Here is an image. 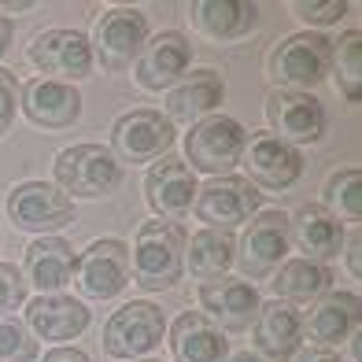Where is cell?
Returning a JSON list of instances; mask_svg holds the SVG:
<instances>
[{
  "label": "cell",
  "mask_w": 362,
  "mask_h": 362,
  "mask_svg": "<svg viewBox=\"0 0 362 362\" xmlns=\"http://www.w3.org/2000/svg\"><path fill=\"white\" fill-rule=\"evenodd\" d=\"M181 270H185V229L167 218L144 222L134 240V259H129V274L137 277V285L148 292L170 288Z\"/></svg>",
  "instance_id": "1"
},
{
  "label": "cell",
  "mask_w": 362,
  "mask_h": 362,
  "mask_svg": "<svg viewBox=\"0 0 362 362\" xmlns=\"http://www.w3.org/2000/svg\"><path fill=\"white\" fill-rule=\"evenodd\" d=\"M52 170H56V189H63L67 196L74 192L81 200H100V196H111L122 185V163L104 144L63 148Z\"/></svg>",
  "instance_id": "2"
},
{
  "label": "cell",
  "mask_w": 362,
  "mask_h": 362,
  "mask_svg": "<svg viewBox=\"0 0 362 362\" xmlns=\"http://www.w3.org/2000/svg\"><path fill=\"white\" fill-rule=\"evenodd\" d=\"M244 144H248V134H244V126L237 119H229V115H207L185 137V156L192 163V170L226 177L240 163Z\"/></svg>",
  "instance_id": "3"
},
{
  "label": "cell",
  "mask_w": 362,
  "mask_h": 362,
  "mask_svg": "<svg viewBox=\"0 0 362 362\" xmlns=\"http://www.w3.org/2000/svg\"><path fill=\"white\" fill-rule=\"evenodd\" d=\"M163 333H167V318L163 310L148 300H134V303H122L104 325V351L111 358H129L134 362L137 355H148L152 348L163 344Z\"/></svg>",
  "instance_id": "4"
},
{
  "label": "cell",
  "mask_w": 362,
  "mask_h": 362,
  "mask_svg": "<svg viewBox=\"0 0 362 362\" xmlns=\"http://www.w3.org/2000/svg\"><path fill=\"white\" fill-rule=\"evenodd\" d=\"M170 144H174V122L152 107L126 111L111 126V156L119 163H156L170 156Z\"/></svg>",
  "instance_id": "5"
},
{
  "label": "cell",
  "mask_w": 362,
  "mask_h": 362,
  "mask_svg": "<svg viewBox=\"0 0 362 362\" xmlns=\"http://www.w3.org/2000/svg\"><path fill=\"white\" fill-rule=\"evenodd\" d=\"M144 41H148V15L141 8H111L96 19L89 48L104 63V71H126L141 56Z\"/></svg>",
  "instance_id": "6"
},
{
  "label": "cell",
  "mask_w": 362,
  "mask_h": 362,
  "mask_svg": "<svg viewBox=\"0 0 362 362\" xmlns=\"http://www.w3.org/2000/svg\"><path fill=\"white\" fill-rule=\"evenodd\" d=\"M288 244H292L288 240V215H281V211H259L248 222V229H244L233 259H237L244 277L262 281V277H270L285 262Z\"/></svg>",
  "instance_id": "7"
},
{
  "label": "cell",
  "mask_w": 362,
  "mask_h": 362,
  "mask_svg": "<svg viewBox=\"0 0 362 362\" xmlns=\"http://www.w3.org/2000/svg\"><path fill=\"white\" fill-rule=\"evenodd\" d=\"M8 218L26 233H52L74 222V200L48 181H23L8 192Z\"/></svg>",
  "instance_id": "8"
},
{
  "label": "cell",
  "mask_w": 362,
  "mask_h": 362,
  "mask_svg": "<svg viewBox=\"0 0 362 362\" xmlns=\"http://www.w3.org/2000/svg\"><path fill=\"white\" fill-rule=\"evenodd\" d=\"M262 204V192L240 174H226V177H211L207 185L196 192L192 211L196 218L207 222V229H233L237 222H248Z\"/></svg>",
  "instance_id": "9"
},
{
  "label": "cell",
  "mask_w": 362,
  "mask_h": 362,
  "mask_svg": "<svg viewBox=\"0 0 362 362\" xmlns=\"http://www.w3.org/2000/svg\"><path fill=\"white\" fill-rule=\"evenodd\" d=\"M333 67V41L325 34H288L270 56V71L292 89H315Z\"/></svg>",
  "instance_id": "10"
},
{
  "label": "cell",
  "mask_w": 362,
  "mask_h": 362,
  "mask_svg": "<svg viewBox=\"0 0 362 362\" xmlns=\"http://www.w3.org/2000/svg\"><path fill=\"white\" fill-rule=\"evenodd\" d=\"M74 281H78L81 296H89V300H115L129 285V248L115 237L93 240L78 255Z\"/></svg>",
  "instance_id": "11"
},
{
  "label": "cell",
  "mask_w": 362,
  "mask_h": 362,
  "mask_svg": "<svg viewBox=\"0 0 362 362\" xmlns=\"http://www.w3.org/2000/svg\"><path fill=\"white\" fill-rule=\"evenodd\" d=\"M267 122L274 126V137L285 144H315L325 134V107L318 96L300 89H274L267 96Z\"/></svg>",
  "instance_id": "12"
},
{
  "label": "cell",
  "mask_w": 362,
  "mask_h": 362,
  "mask_svg": "<svg viewBox=\"0 0 362 362\" xmlns=\"http://www.w3.org/2000/svg\"><path fill=\"white\" fill-rule=\"evenodd\" d=\"M30 63L41 74H56V81H78L93 71V48L89 37L78 30H45L30 41Z\"/></svg>",
  "instance_id": "13"
},
{
  "label": "cell",
  "mask_w": 362,
  "mask_h": 362,
  "mask_svg": "<svg viewBox=\"0 0 362 362\" xmlns=\"http://www.w3.org/2000/svg\"><path fill=\"white\" fill-rule=\"evenodd\" d=\"M189 63H192L189 37L177 34V30H163V34H156L152 41H144L141 56L134 59V78L144 89L163 93V89L177 86V81L189 74Z\"/></svg>",
  "instance_id": "14"
},
{
  "label": "cell",
  "mask_w": 362,
  "mask_h": 362,
  "mask_svg": "<svg viewBox=\"0 0 362 362\" xmlns=\"http://www.w3.org/2000/svg\"><path fill=\"white\" fill-rule=\"evenodd\" d=\"M144 192H148V204H152V211L159 218L177 222L192 211V200H196V192H200V185H196V174L185 159L163 156V159L152 163V170H148Z\"/></svg>",
  "instance_id": "15"
},
{
  "label": "cell",
  "mask_w": 362,
  "mask_h": 362,
  "mask_svg": "<svg viewBox=\"0 0 362 362\" xmlns=\"http://www.w3.org/2000/svg\"><path fill=\"white\" fill-rule=\"evenodd\" d=\"M362 325V300L355 292H322L318 303L303 318V333L310 337V348L333 351L344 340H351Z\"/></svg>",
  "instance_id": "16"
},
{
  "label": "cell",
  "mask_w": 362,
  "mask_h": 362,
  "mask_svg": "<svg viewBox=\"0 0 362 362\" xmlns=\"http://www.w3.org/2000/svg\"><path fill=\"white\" fill-rule=\"evenodd\" d=\"M240 159L255 189H288L303 174V156L274 134H255L252 144H244Z\"/></svg>",
  "instance_id": "17"
},
{
  "label": "cell",
  "mask_w": 362,
  "mask_h": 362,
  "mask_svg": "<svg viewBox=\"0 0 362 362\" xmlns=\"http://www.w3.org/2000/svg\"><path fill=\"white\" fill-rule=\"evenodd\" d=\"M200 315L218 329H248L259 315V292L240 277H211L200 285Z\"/></svg>",
  "instance_id": "18"
},
{
  "label": "cell",
  "mask_w": 362,
  "mask_h": 362,
  "mask_svg": "<svg viewBox=\"0 0 362 362\" xmlns=\"http://www.w3.org/2000/svg\"><path fill=\"white\" fill-rule=\"evenodd\" d=\"M19 104L26 111V119L45 126V129L74 126L78 115H81L78 89L71 81H56V78H30L19 89Z\"/></svg>",
  "instance_id": "19"
},
{
  "label": "cell",
  "mask_w": 362,
  "mask_h": 362,
  "mask_svg": "<svg viewBox=\"0 0 362 362\" xmlns=\"http://www.w3.org/2000/svg\"><path fill=\"white\" fill-rule=\"evenodd\" d=\"M252 337H255L259 355L267 362H285L300 351V344H303V318H300V310L285 300L259 303V315L252 322Z\"/></svg>",
  "instance_id": "20"
},
{
  "label": "cell",
  "mask_w": 362,
  "mask_h": 362,
  "mask_svg": "<svg viewBox=\"0 0 362 362\" xmlns=\"http://www.w3.org/2000/svg\"><path fill=\"white\" fill-rule=\"evenodd\" d=\"M170 355H174V362H226L229 340L200 310H185L170 325Z\"/></svg>",
  "instance_id": "21"
},
{
  "label": "cell",
  "mask_w": 362,
  "mask_h": 362,
  "mask_svg": "<svg viewBox=\"0 0 362 362\" xmlns=\"http://www.w3.org/2000/svg\"><path fill=\"white\" fill-rule=\"evenodd\" d=\"M30 333H37L41 340H74L89 329V307L74 300V296H37L26 307V322Z\"/></svg>",
  "instance_id": "22"
},
{
  "label": "cell",
  "mask_w": 362,
  "mask_h": 362,
  "mask_svg": "<svg viewBox=\"0 0 362 362\" xmlns=\"http://www.w3.org/2000/svg\"><path fill=\"white\" fill-rule=\"evenodd\" d=\"M222 96H226V81L218 71H192L177 81V86H170L167 93V115H170V122H200L207 119V115H215L218 104H222Z\"/></svg>",
  "instance_id": "23"
},
{
  "label": "cell",
  "mask_w": 362,
  "mask_h": 362,
  "mask_svg": "<svg viewBox=\"0 0 362 362\" xmlns=\"http://www.w3.org/2000/svg\"><path fill=\"white\" fill-rule=\"evenodd\" d=\"M78 255L63 237H37L26 248V285H37L41 296H56L63 285L74 281Z\"/></svg>",
  "instance_id": "24"
},
{
  "label": "cell",
  "mask_w": 362,
  "mask_h": 362,
  "mask_svg": "<svg viewBox=\"0 0 362 362\" xmlns=\"http://www.w3.org/2000/svg\"><path fill=\"white\" fill-rule=\"evenodd\" d=\"M288 240L300 244V252H307L310 262L333 259L344 248V226L333 218L322 204H307L296 211V218H288Z\"/></svg>",
  "instance_id": "25"
},
{
  "label": "cell",
  "mask_w": 362,
  "mask_h": 362,
  "mask_svg": "<svg viewBox=\"0 0 362 362\" xmlns=\"http://www.w3.org/2000/svg\"><path fill=\"white\" fill-rule=\"evenodd\" d=\"M192 23L215 41H233L259 26V4H248V0H196Z\"/></svg>",
  "instance_id": "26"
},
{
  "label": "cell",
  "mask_w": 362,
  "mask_h": 362,
  "mask_svg": "<svg viewBox=\"0 0 362 362\" xmlns=\"http://www.w3.org/2000/svg\"><path fill=\"white\" fill-rule=\"evenodd\" d=\"M329 281H333V274H329V267H322V262H310V259H288L281 262V270L274 274V296L285 303H296V300H318V296L329 288Z\"/></svg>",
  "instance_id": "27"
},
{
  "label": "cell",
  "mask_w": 362,
  "mask_h": 362,
  "mask_svg": "<svg viewBox=\"0 0 362 362\" xmlns=\"http://www.w3.org/2000/svg\"><path fill=\"white\" fill-rule=\"evenodd\" d=\"M185 252H189V270L211 281V277H226V270L233 267L237 240L226 229H200L192 240H185Z\"/></svg>",
  "instance_id": "28"
},
{
  "label": "cell",
  "mask_w": 362,
  "mask_h": 362,
  "mask_svg": "<svg viewBox=\"0 0 362 362\" xmlns=\"http://www.w3.org/2000/svg\"><path fill=\"white\" fill-rule=\"evenodd\" d=\"M333 63H337V86L351 104L362 100V34L348 30L333 41Z\"/></svg>",
  "instance_id": "29"
},
{
  "label": "cell",
  "mask_w": 362,
  "mask_h": 362,
  "mask_svg": "<svg viewBox=\"0 0 362 362\" xmlns=\"http://www.w3.org/2000/svg\"><path fill=\"white\" fill-rule=\"evenodd\" d=\"M333 218H348L358 222L362 218V174L355 167L337 170L325 181V204H322Z\"/></svg>",
  "instance_id": "30"
},
{
  "label": "cell",
  "mask_w": 362,
  "mask_h": 362,
  "mask_svg": "<svg viewBox=\"0 0 362 362\" xmlns=\"http://www.w3.org/2000/svg\"><path fill=\"white\" fill-rule=\"evenodd\" d=\"M0 362H37L34 333L11 315H0Z\"/></svg>",
  "instance_id": "31"
},
{
  "label": "cell",
  "mask_w": 362,
  "mask_h": 362,
  "mask_svg": "<svg viewBox=\"0 0 362 362\" xmlns=\"http://www.w3.org/2000/svg\"><path fill=\"white\" fill-rule=\"evenodd\" d=\"M26 277L23 270L15 267V262H0V315H8V310L23 307L26 303Z\"/></svg>",
  "instance_id": "32"
},
{
  "label": "cell",
  "mask_w": 362,
  "mask_h": 362,
  "mask_svg": "<svg viewBox=\"0 0 362 362\" xmlns=\"http://www.w3.org/2000/svg\"><path fill=\"white\" fill-rule=\"evenodd\" d=\"M292 11L300 15L303 23H310V26H329V23H337L340 15L348 11V4H344V0H329V4H310V0H296Z\"/></svg>",
  "instance_id": "33"
},
{
  "label": "cell",
  "mask_w": 362,
  "mask_h": 362,
  "mask_svg": "<svg viewBox=\"0 0 362 362\" xmlns=\"http://www.w3.org/2000/svg\"><path fill=\"white\" fill-rule=\"evenodd\" d=\"M15 107H19V81H15L11 71L0 67V137H4L8 129H11Z\"/></svg>",
  "instance_id": "34"
},
{
  "label": "cell",
  "mask_w": 362,
  "mask_h": 362,
  "mask_svg": "<svg viewBox=\"0 0 362 362\" xmlns=\"http://www.w3.org/2000/svg\"><path fill=\"white\" fill-rule=\"evenodd\" d=\"M348 267H351L355 277L362 274V233H358V229L348 237Z\"/></svg>",
  "instance_id": "35"
},
{
  "label": "cell",
  "mask_w": 362,
  "mask_h": 362,
  "mask_svg": "<svg viewBox=\"0 0 362 362\" xmlns=\"http://www.w3.org/2000/svg\"><path fill=\"white\" fill-rule=\"evenodd\" d=\"M296 362H344L337 351H325V348H307V351H296Z\"/></svg>",
  "instance_id": "36"
},
{
  "label": "cell",
  "mask_w": 362,
  "mask_h": 362,
  "mask_svg": "<svg viewBox=\"0 0 362 362\" xmlns=\"http://www.w3.org/2000/svg\"><path fill=\"white\" fill-rule=\"evenodd\" d=\"M45 362H89V355L81 348H52L45 355Z\"/></svg>",
  "instance_id": "37"
},
{
  "label": "cell",
  "mask_w": 362,
  "mask_h": 362,
  "mask_svg": "<svg viewBox=\"0 0 362 362\" xmlns=\"http://www.w3.org/2000/svg\"><path fill=\"white\" fill-rule=\"evenodd\" d=\"M11 37H15V23H11V15H0V59L8 56Z\"/></svg>",
  "instance_id": "38"
},
{
  "label": "cell",
  "mask_w": 362,
  "mask_h": 362,
  "mask_svg": "<svg viewBox=\"0 0 362 362\" xmlns=\"http://www.w3.org/2000/svg\"><path fill=\"white\" fill-rule=\"evenodd\" d=\"M229 362H262V358H259V355H252V351H240V355H233Z\"/></svg>",
  "instance_id": "39"
},
{
  "label": "cell",
  "mask_w": 362,
  "mask_h": 362,
  "mask_svg": "<svg viewBox=\"0 0 362 362\" xmlns=\"http://www.w3.org/2000/svg\"><path fill=\"white\" fill-rule=\"evenodd\" d=\"M134 362H137V358H134ZM141 362H159V358H141Z\"/></svg>",
  "instance_id": "40"
}]
</instances>
